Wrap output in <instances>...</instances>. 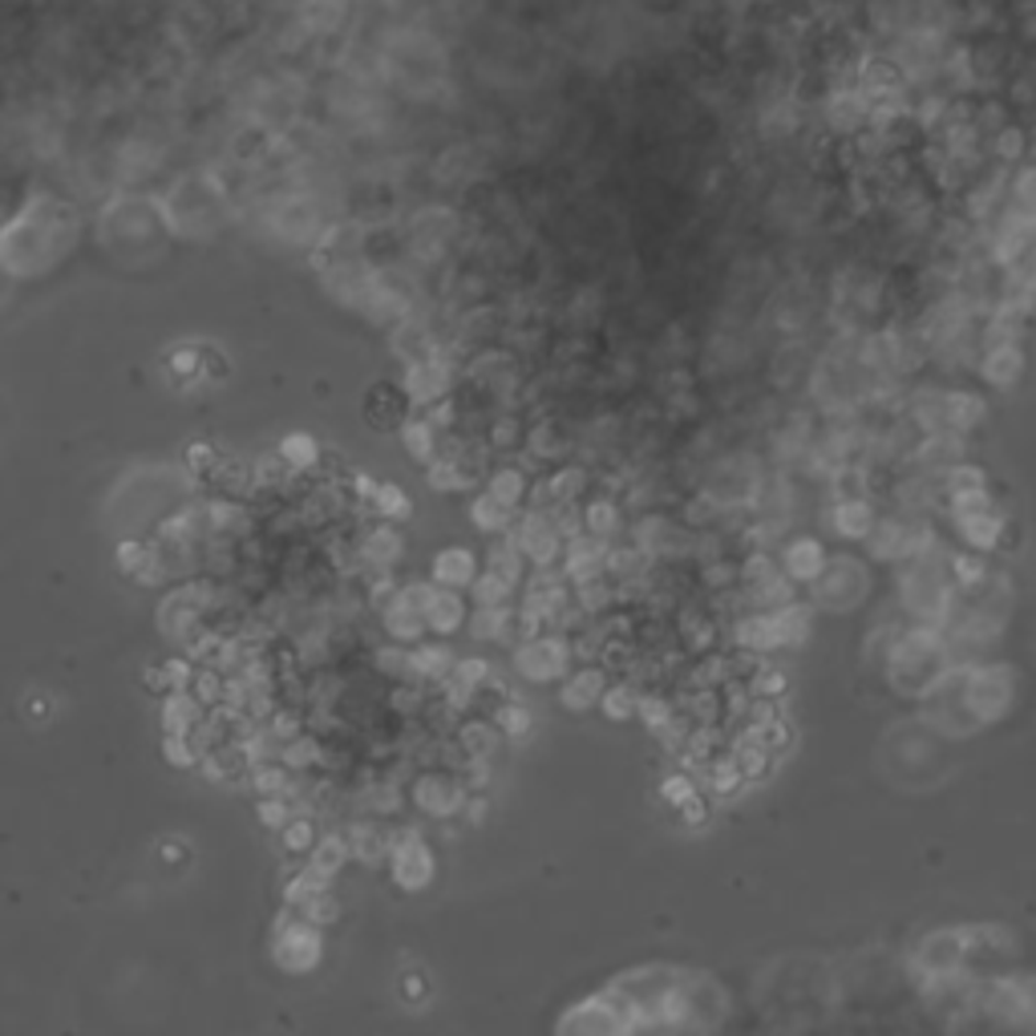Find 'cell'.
Listing matches in <instances>:
<instances>
[{
    "label": "cell",
    "instance_id": "6da1fadb",
    "mask_svg": "<svg viewBox=\"0 0 1036 1036\" xmlns=\"http://www.w3.org/2000/svg\"><path fill=\"white\" fill-rule=\"evenodd\" d=\"M515 673L522 676V680H531V685H555V680H563V676L571 673V664H575V656H571V635L567 632H555V628H547V632L531 635V640H515Z\"/></svg>",
    "mask_w": 1036,
    "mask_h": 1036
},
{
    "label": "cell",
    "instance_id": "7a4b0ae2",
    "mask_svg": "<svg viewBox=\"0 0 1036 1036\" xmlns=\"http://www.w3.org/2000/svg\"><path fill=\"white\" fill-rule=\"evenodd\" d=\"M611 673L604 668V664H571V673L563 676V685H559V705L567 712H592L599 709V697H604V688H608Z\"/></svg>",
    "mask_w": 1036,
    "mask_h": 1036
},
{
    "label": "cell",
    "instance_id": "3957f363",
    "mask_svg": "<svg viewBox=\"0 0 1036 1036\" xmlns=\"http://www.w3.org/2000/svg\"><path fill=\"white\" fill-rule=\"evenodd\" d=\"M579 518H583V531L596 534V539H604V543H611V539H620L623 534V510H620V498L608 491L599 494H583L579 498Z\"/></svg>",
    "mask_w": 1036,
    "mask_h": 1036
},
{
    "label": "cell",
    "instance_id": "277c9868",
    "mask_svg": "<svg viewBox=\"0 0 1036 1036\" xmlns=\"http://www.w3.org/2000/svg\"><path fill=\"white\" fill-rule=\"evenodd\" d=\"M522 450L539 458V462H567L571 453H575V438L559 421H534V426H527Z\"/></svg>",
    "mask_w": 1036,
    "mask_h": 1036
},
{
    "label": "cell",
    "instance_id": "5b68a950",
    "mask_svg": "<svg viewBox=\"0 0 1036 1036\" xmlns=\"http://www.w3.org/2000/svg\"><path fill=\"white\" fill-rule=\"evenodd\" d=\"M826 551H822V543H814V539H793L786 551H781V559H777V567H781V575H790L793 583H814L822 571H826Z\"/></svg>",
    "mask_w": 1036,
    "mask_h": 1036
},
{
    "label": "cell",
    "instance_id": "8992f818",
    "mask_svg": "<svg viewBox=\"0 0 1036 1036\" xmlns=\"http://www.w3.org/2000/svg\"><path fill=\"white\" fill-rule=\"evenodd\" d=\"M980 373H984L988 385L996 388H1012L1016 381H1021L1024 373V352L1016 340H1004V345H988V357L984 364H980Z\"/></svg>",
    "mask_w": 1036,
    "mask_h": 1036
},
{
    "label": "cell",
    "instance_id": "52a82bcc",
    "mask_svg": "<svg viewBox=\"0 0 1036 1036\" xmlns=\"http://www.w3.org/2000/svg\"><path fill=\"white\" fill-rule=\"evenodd\" d=\"M470 635L482 644L515 640V608L510 604H478V611L470 616Z\"/></svg>",
    "mask_w": 1036,
    "mask_h": 1036
},
{
    "label": "cell",
    "instance_id": "ba28073f",
    "mask_svg": "<svg viewBox=\"0 0 1036 1036\" xmlns=\"http://www.w3.org/2000/svg\"><path fill=\"white\" fill-rule=\"evenodd\" d=\"M705 786H709L712 798H737V793L750 786L745 774H741L737 757H733V750L712 753L709 762H705Z\"/></svg>",
    "mask_w": 1036,
    "mask_h": 1036
},
{
    "label": "cell",
    "instance_id": "9c48e42d",
    "mask_svg": "<svg viewBox=\"0 0 1036 1036\" xmlns=\"http://www.w3.org/2000/svg\"><path fill=\"white\" fill-rule=\"evenodd\" d=\"M503 729L494 725L491 717H470V721H462L458 725V745L466 750V757H491L498 753V745H503Z\"/></svg>",
    "mask_w": 1036,
    "mask_h": 1036
},
{
    "label": "cell",
    "instance_id": "30bf717a",
    "mask_svg": "<svg viewBox=\"0 0 1036 1036\" xmlns=\"http://www.w3.org/2000/svg\"><path fill=\"white\" fill-rule=\"evenodd\" d=\"M547 478V491H551V498L555 503H579L583 494L592 491V470L583 466V462H559L551 474H543Z\"/></svg>",
    "mask_w": 1036,
    "mask_h": 1036
},
{
    "label": "cell",
    "instance_id": "8fae6325",
    "mask_svg": "<svg viewBox=\"0 0 1036 1036\" xmlns=\"http://www.w3.org/2000/svg\"><path fill=\"white\" fill-rule=\"evenodd\" d=\"M870 527H875V506L858 494H846L838 506H834V531L842 539H867Z\"/></svg>",
    "mask_w": 1036,
    "mask_h": 1036
},
{
    "label": "cell",
    "instance_id": "7c38bea8",
    "mask_svg": "<svg viewBox=\"0 0 1036 1036\" xmlns=\"http://www.w3.org/2000/svg\"><path fill=\"white\" fill-rule=\"evenodd\" d=\"M527 491H531V474H527V466H498L491 474V486H486V494H494L503 506H510V510H522L527 506Z\"/></svg>",
    "mask_w": 1036,
    "mask_h": 1036
},
{
    "label": "cell",
    "instance_id": "4fadbf2b",
    "mask_svg": "<svg viewBox=\"0 0 1036 1036\" xmlns=\"http://www.w3.org/2000/svg\"><path fill=\"white\" fill-rule=\"evenodd\" d=\"M486 567L498 571V575H506L510 583H522V579H527V571H531V563H527V555L518 551L515 534L503 531V534H494L491 555H486Z\"/></svg>",
    "mask_w": 1036,
    "mask_h": 1036
},
{
    "label": "cell",
    "instance_id": "5bb4252c",
    "mask_svg": "<svg viewBox=\"0 0 1036 1036\" xmlns=\"http://www.w3.org/2000/svg\"><path fill=\"white\" fill-rule=\"evenodd\" d=\"M959 534H964V543H971L976 551H996L1000 534H1004V515H996V510L988 506L980 515L959 518Z\"/></svg>",
    "mask_w": 1036,
    "mask_h": 1036
},
{
    "label": "cell",
    "instance_id": "9a60e30c",
    "mask_svg": "<svg viewBox=\"0 0 1036 1036\" xmlns=\"http://www.w3.org/2000/svg\"><path fill=\"white\" fill-rule=\"evenodd\" d=\"M522 441H527V421H522V409H506V414L491 417V426H486V446H491V453H515L522 450Z\"/></svg>",
    "mask_w": 1036,
    "mask_h": 1036
},
{
    "label": "cell",
    "instance_id": "2e32d148",
    "mask_svg": "<svg viewBox=\"0 0 1036 1036\" xmlns=\"http://www.w3.org/2000/svg\"><path fill=\"white\" fill-rule=\"evenodd\" d=\"M635 705H640V688H635L628 676H611L608 688H604V697H599V712H604L608 721H632Z\"/></svg>",
    "mask_w": 1036,
    "mask_h": 1036
},
{
    "label": "cell",
    "instance_id": "e0dca14e",
    "mask_svg": "<svg viewBox=\"0 0 1036 1036\" xmlns=\"http://www.w3.org/2000/svg\"><path fill=\"white\" fill-rule=\"evenodd\" d=\"M491 721L503 729L506 741H527L534 733V712L518 700H498L491 709Z\"/></svg>",
    "mask_w": 1036,
    "mask_h": 1036
},
{
    "label": "cell",
    "instance_id": "ac0fdd59",
    "mask_svg": "<svg viewBox=\"0 0 1036 1036\" xmlns=\"http://www.w3.org/2000/svg\"><path fill=\"white\" fill-rule=\"evenodd\" d=\"M470 515H474V527H478V531H486V534H503V531H510V522H515V510L498 503L494 494H482V498H474Z\"/></svg>",
    "mask_w": 1036,
    "mask_h": 1036
},
{
    "label": "cell",
    "instance_id": "d6986e66",
    "mask_svg": "<svg viewBox=\"0 0 1036 1036\" xmlns=\"http://www.w3.org/2000/svg\"><path fill=\"white\" fill-rule=\"evenodd\" d=\"M433 575H438L446 587H470V583H474V555L462 551V547H450V551L433 563Z\"/></svg>",
    "mask_w": 1036,
    "mask_h": 1036
},
{
    "label": "cell",
    "instance_id": "ffe728a7",
    "mask_svg": "<svg viewBox=\"0 0 1036 1036\" xmlns=\"http://www.w3.org/2000/svg\"><path fill=\"white\" fill-rule=\"evenodd\" d=\"M745 688H750V697L781 700V697H786V688H790V680H786V673H781V668L757 664V668H753V673L745 676Z\"/></svg>",
    "mask_w": 1036,
    "mask_h": 1036
},
{
    "label": "cell",
    "instance_id": "44dd1931",
    "mask_svg": "<svg viewBox=\"0 0 1036 1036\" xmlns=\"http://www.w3.org/2000/svg\"><path fill=\"white\" fill-rule=\"evenodd\" d=\"M429 616H433V628L453 632V628L462 623V616H466V604L453 596V592H433V596H429Z\"/></svg>",
    "mask_w": 1036,
    "mask_h": 1036
},
{
    "label": "cell",
    "instance_id": "7402d4cb",
    "mask_svg": "<svg viewBox=\"0 0 1036 1036\" xmlns=\"http://www.w3.org/2000/svg\"><path fill=\"white\" fill-rule=\"evenodd\" d=\"M470 587H474V599H478V604H510L518 592V583H510L506 575H498V571H491V567H486L482 579L470 583Z\"/></svg>",
    "mask_w": 1036,
    "mask_h": 1036
},
{
    "label": "cell",
    "instance_id": "603a6c76",
    "mask_svg": "<svg viewBox=\"0 0 1036 1036\" xmlns=\"http://www.w3.org/2000/svg\"><path fill=\"white\" fill-rule=\"evenodd\" d=\"M1024 150H1028V134H1024L1021 126L996 130V138H992V155H996L1000 162H1021Z\"/></svg>",
    "mask_w": 1036,
    "mask_h": 1036
},
{
    "label": "cell",
    "instance_id": "cb8c5ba5",
    "mask_svg": "<svg viewBox=\"0 0 1036 1036\" xmlns=\"http://www.w3.org/2000/svg\"><path fill=\"white\" fill-rule=\"evenodd\" d=\"M692 793H697V781H692V774H688V769H680V774H668L661 781V798L673 806V810L685 802V798H692Z\"/></svg>",
    "mask_w": 1036,
    "mask_h": 1036
},
{
    "label": "cell",
    "instance_id": "d4e9b609",
    "mask_svg": "<svg viewBox=\"0 0 1036 1036\" xmlns=\"http://www.w3.org/2000/svg\"><path fill=\"white\" fill-rule=\"evenodd\" d=\"M1012 203L1016 207H1024V211H1036V162L1033 167H1024L1016 179H1012Z\"/></svg>",
    "mask_w": 1036,
    "mask_h": 1036
},
{
    "label": "cell",
    "instance_id": "484cf974",
    "mask_svg": "<svg viewBox=\"0 0 1036 1036\" xmlns=\"http://www.w3.org/2000/svg\"><path fill=\"white\" fill-rule=\"evenodd\" d=\"M491 673H494L491 661H482V656H474V661H462L458 668H453V676H458V680H466V685H474V688H482V680H486Z\"/></svg>",
    "mask_w": 1036,
    "mask_h": 1036
},
{
    "label": "cell",
    "instance_id": "4316f807",
    "mask_svg": "<svg viewBox=\"0 0 1036 1036\" xmlns=\"http://www.w3.org/2000/svg\"><path fill=\"white\" fill-rule=\"evenodd\" d=\"M676 810H680V822H685V826H705V822H709V802H705L700 793L685 798V802L676 806Z\"/></svg>",
    "mask_w": 1036,
    "mask_h": 1036
}]
</instances>
